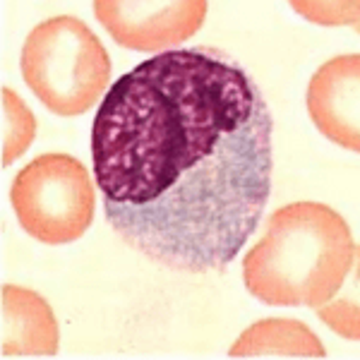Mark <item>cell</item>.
I'll return each instance as SVG.
<instances>
[{
  "label": "cell",
  "instance_id": "obj_1",
  "mask_svg": "<svg viewBox=\"0 0 360 360\" xmlns=\"http://www.w3.org/2000/svg\"><path fill=\"white\" fill-rule=\"evenodd\" d=\"M271 130L259 84L226 51L171 49L135 65L91 127L115 236L173 271H226L269 202Z\"/></svg>",
  "mask_w": 360,
  "mask_h": 360
},
{
  "label": "cell",
  "instance_id": "obj_2",
  "mask_svg": "<svg viewBox=\"0 0 360 360\" xmlns=\"http://www.w3.org/2000/svg\"><path fill=\"white\" fill-rule=\"evenodd\" d=\"M358 245L339 212L324 202L276 209L243 259L250 295L271 307H319L344 286Z\"/></svg>",
  "mask_w": 360,
  "mask_h": 360
},
{
  "label": "cell",
  "instance_id": "obj_3",
  "mask_svg": "<svg viewBox=\"0 0 360 360\" xmlns=\"http://www.w3.org/2000/svg\"><path fill=\"white\" fill-rule=\"evenodd\" d=\"M22 77L51 113L79 115L106 96L111 58L86 22L58 15L27 37Z\"/></svg>",
  "mask_w": 360,
  "mask_h": 360
},
{
  "label": "cell",
  "instance_id": "obj_4",
  "mask_svg": "<svg viewBox=\"0 0 360 360\" xmlns=\"http://www.w3.org/2000/svg\"><path fill=\"white\" fill-rule=\"evenodd\" d=\"M10 200L17 221L46 245H65L86 233L96 193L82 161L70 154H41L13 180Z\"/></svg>",
  "mask_w": 360,
  "mask_h": 360
},
{
  "label": "cell",
  "instance_id": "obj_5",
  "mask_svg": "<svg viewBox=\"0 0 360 360\" xmlns=\"http://www.w3.org/2000/svg\"><path fill=\"white\" fill-rule=\"evenodd\" d=\"M207 0H96L94 15L106 32L132 51H171L200 32L207 17Z\"/></svg>",
  "mask_w": 360,
  "mask_h": 360
},
{
  "label": "cell",
  "instance_id": "obj_6",
  "mask_svg": "<svg viewBox=\"0 0 360 360\" xmlns=\"http://www.w3.org/2000/svg\"><path fill=\"white\" fill-rule=\"evenodd\" d=\"M360 56L346 53L327 60L307 86V111L327 139L360 149Z\"/></svg>",
  "mask_w": 360,
  "mask_h": 360
},
{
  "label": "cell",
  "instance_id": "obj_7",
  "mask_svg": "<svg viewBox=\"0 0 360 360\" xmlns=\"http://www.w3.org/2000/svg\"><path fill=\"white\" fill-rule=\"evenodd\" d=\"M58 322L39 293L22 286L3 288V358H44L58 353Z\"/></svg>",
  "mask_w": 360,
  "mask_h": 360
},
{
  "label": "cell",
  "instance_id": "obj_8",
  "mask_svg": "<svg viewBox=\"0 0 360 360\" xmlns=\"http://www.w3.org/2000/svg\"><path fill=\"white\" fill-rule=\"evenodd\" d=\"M231 358H324L322 341L298 319H262L231 346Z\"/></svg>",
  "mask_w": 360,
  "mask_h": 360
},
{
  "label": "cell",
  "instance_id": "obj_9",
  "mask_svg": "<svg viewBox=\"0 0 360 360\" xmlns=\"http://www.w3.org/2000/svg\"><path fill=\"white\" fill-rule=\"evenodd\" d=\"M37 135V120L20 94L3 86V168H8L17 156L32 147Z\"/></svg>",
  "mask_w": 360,
  "mask_h": 360
},
{
  "label": "cell",
  "instance_id": "obj_10",
  "mask_svg": "<svg viewBox=\"0 0 360 360\" xmlns=\"http://www.w3.org/2000/svg\"><path fill=\"white\" fill-rule=\"evenodd\" d=\"M293 10L305 15L307 20H315L319 25H348L358 22V3H291Z\"/></svg>",
  "mask_w": 360,
  "mask_h": 360
},
{
  "label": "cell",
  "instance_id": "obj_11",
  "mask_svg": "<svg viewBox=\"0 0 360 360\" xmlns=\"http://www.w3.org/2000/svg\"><path fill=\"white\" fill-rule=\"evenodd\" d=\"M319 317L324 324L339 332L346 339L358 341L360 329H358V305L353 300H336V303L322 307L319 305Z\"/></svg>",
  "mask_w": 360,
  "mask_h": 360
}]
</instances>
